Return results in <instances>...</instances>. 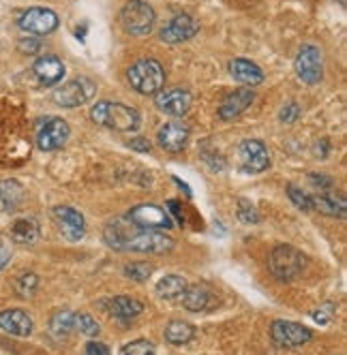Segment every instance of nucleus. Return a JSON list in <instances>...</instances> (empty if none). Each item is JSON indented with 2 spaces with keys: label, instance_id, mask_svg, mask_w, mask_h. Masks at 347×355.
I'll return each instance as SVG.
<instances>
[{
  "label": "nucleus",
  "instance_id": "f03ea898",
  "mask_svg": "<svg viewBox=\"0 0 347 355\" xmlns=\"http://www.w3.org/2000/svg\"><path fill=\"white\" fill-rule=\"evenodd\" d=\"M90 118L116 131H135L139 126V114L135 107H129L125 103H114V101H99L90 110Z\"/></svg>",
  "mask_w": 347,
  "mask_h": 355
},
{
  "label": "nucleus",
  "instance_id": "2eb2a0df",
  "mask_svg": "<svg viewBox=\"0 0 347 355\" xmlns=\"http://www.w3.org/2000/svg\"><path fill=\"white\" fill-rule=\"evenodd\" d=\"M240 161H242V169L249 173H260L268 167L270 157L268 150L262 141L257 139H246L240 144Z\"/></svg>",
  "mask_w": 347,
  "mask_h": 355
},
{
  "label": "nucleus",
  "instance_id": "cd10ccee",
  "mask_svg": "<svg viewBox=\"0 0 347 355\" xmlns=\"http://www.w3.org/2000/svg\"><path fill=\"white\" fill-rule=\"evenodd\" d=\"M73 319H76V315L69 313V311L56 313V315L52 317V323H49V327H52V334H54L56 338L67 336V334L71 332V329L76 327V325H73Z\"/></svg>",
  "mask_w": 347,
  "mask_h": 355
},
{
  "label": "nucleus",
  "instance_id": "a211bd4d",
  "mask_svg": "<svg viewBox=\"0 0 347 355\" xmlns=\"http://www.w3.org/2000/svg\"><path fill=\"white\" fill-rule=\"evenodd\" d=\"M33 71L43 86H54L65 78V64L56 56H41L35 60Z\"/></svg>",
  "mask_w": 347,
  "mask_h": 355
},
{
  "label": "nucleus",
  "instance_id": "9d476101",
  "mask_svg": "<svg viewBox=\"0 0 347 355\" xmlns=\"http://www.w3.org/2000/svg\"><path fill=\"white\" fill-rule=\"evenodd\" d=\"M19 28L31 35H49L58 28V15L54 11L41 9V7L28 9L19 17Z\"/></svg>",
  "mask_w": 347,
  "mask_h": 355
},
{
  "label": "nucleus",
  "instance_id": "ea45409f",
  "mask_svg": "<svg viewBox=\"0 0 347 355\" xmlns=\"http://www.w3.org/2000/svg\"><path fill=\"white\" fill-rule=\"evenodd\" d=\"M129 146H131L133 150H142V152H148V150H151V144H148L146 139H131Z\"/></svg>",
  "mask_w": 347,
  "mask_h": 355
},
{
  "label": "nucleus",
  "instance_id": "0eeeda50",
  "mask_svg": "<svg viewBox=\"0 0 347 355\" xmlns=\"http://www.w3.org/2000/svg\"><path fill=\"white\" fill-rule=\"evenodd\" d=\"M296 75L298 80L313 86L324 75V64H321V52L315 45H303L298 56H296Z\"/></svg>",
  "mask_w": 347,
  "mask_h": 355
},
{
  "label": "nucleus",
  "instance_id": "20e7f679",
  "mask_svg": "<svg viewBox=\"0 0 347 355\" xmlns=\"http://www.w3.org/2000/svg\"><path fill=\"white\" fill-rule=\"evenodd\" d=\"M305 263H307V259L303 252L289 244L275 246L268 257L270 272L275 274L279 281H291V278H296L305 270Z\"/></svg>",
  "mask_w": 347,
  "mask_h": 355
},
{
  "label": "nucleus",
  "instance_id": "f3484780",
  "mask_svg": "<svg viewBox=\"0 0 347 355\" xmlns=\"http://www.w3.org/2000/svg\"><path fill=\"white\" fill-rule=\"evenodd\" d=\"M255 92L251 88H240L230 92L226 98L221 101V107H219V118L221 120H234L240 114H244V110L253 103Z\"/></svg>",
  "mask_w": 347,
  "mask_h": 355
},
{
  "label": "nucleus",
  "instance_id": "c756f323",
  "mask_svg": "<svg viewBox=\"0 0 347 355\" xmlns=\"http://www.w3.org/2000/svg\"><path fill=\"white\" fill-rule=\"evenodd\" d=\"M120 355H155V345L148 340H133L120 349Z\"/></svg>",
  "mask_w": 347,
  "mask_h": 355
},
{
  "label": "nucleus",
  "instance_id": "7ed1b4c3",
  "mask_svg": "<svg viewBox=\"0 0 347 355\" xmlns=\"http://www.w3.org/2000/svg\"><path fill=\"white\" fill-rule=\"evenodd\" d=\"M129 86L139 94H157L163 90L165 84V71L153 58H142L127 71Z\"/></svg>",
  "mask_w": 347,
  "mask_h": 355
},
{
  "label": "nucleus",
  "instance_id": "473e14b6",
  "mask_svg": "<svg viewBox=\"0 0 347 355\" xmlns=\"http://www.w3.org/2000/svg\"><path fill=\"white\" fill-rule=\"evenodd\" d=\"M287 195H289V199H291L294 204L298 206L301 210L311 212V199H309V195H307L305 191H301L296 184H287Z\"/></svg>",
  "mask_w": 347,
  "mask_h": 355
},
{
  "label": "nucleus",
  "instance_id": "6e6552de",
  "mask_svg": "<svg viewBox=\"0 0 347 355\" xmlns=\"http://www.w3.org/2000/svg\"><path fill=\"white\" fill-rule=\"evenodd\" d=\"M270 334L275 338L277 345L294 349V347H303L305 343L311 340V329L301 325V323H294V321H275L270 327Z\"/></svg>",
  "mask_w": 347,
  "mask_h": 355
},
{
  "label": "nucleus",
  "instance_id": "1a4fd4ad",
  "mask_svg": "<svg viewBox=\"0 0 347 355\" xmlns=\"http://www.w3.org/2000/svg\"><path fill=\"white\" fill-rule=\"evenodd\" d=\"M129 220H133L135 225L139 227H146V230H157V232H165V230H171V216L159 208V206H153V204H142V206H135L133 210H129L127 214Z\"/></svg>",
  "mask_w": 347,
  "mask_h": 355
},
{
  "label": "nucleus",
  "instance_id": "72a5a7b5",
  "mask_svg": "<svg viewBox=\"0 0 347 355\" xmlns=\"http://www.w3.org/2000/svg\"><path fill=\"white\" fill-rule=\"evenodd\" d=\"M238 218L242 220V223H257L260 220V216H257V212H255V208L249 204L246 199H240L238 201Z\"/></svg>",
  "mask_w": 347,
  "mask_h": 355
},
{
  "label": "nucleus",
  "instance_id": "f8f14e48",
  "mask_svg": "<svg viewBox=\"0 0 347 355\" xmlns=\"http://www.w3.org/2000/svg\"><path fill=\"white\" fill-rule=\"evenodd\" d=\"M155 103L161 114L171 116V118H180L191 110V94L183 88L161 90V92H157Z\"/></svg>",
  "mask_w": 347,
  "mask_h": 355
},
{
  "label": "nucleus",
  "instance_id": "f704fd0d",
  "mask_svg": "<svg viewBox=\"0 0 347 355\" xmlns=\"http://www.w3.org/2000/svg\"><path fill=\"white\" fill-rule=\"evenodd\" d=\"M9 259H11V244L7 238L0 236V270L9 263Z\"/></svg>",
  "mask_w": 347,
  "mask_h": 355
},
{
  "label": "nucleus",
  "instance_id": "ddd939ff",
  "mask_svg": "<svg viewBox=\"0 0 347 355\" xmlns=\"http://www.w3.org/2000/svg\"><path fill=\"white\" fill-rule=\"evenodd\" d=\"M69 124L60 118H49L37 133V144L41 150L49 152V150H58L67 144L69 139Z\"/></svg>",
  "mask_w": 347,
  "mask_h": 355
},
{
  "label": "nucleus",
  "instance_id": "e433bc0d",
  "mask_svg": "<svg viewBox=\"0 0 347 355\" xmlns=\"http://www.w3.org/2000/svg\"><path fill=\"white\" fill-rule=\"evenodd\" d=\"M298 114H301L298 105H296V103H289L287 107H283V112H281V120H283V122H294L296 118H298Z\"/></svg>",
  "mask_w": 347,
  "mask_h": 355
},
{
  "label": "nucleus",
  "instance_id": "58836bf2",
  "mask_svg": "<svg viewBox=\"0 0 347 355\" xmlns=\"http://www.w3.org/2000/svg\"><path fill=\"white\" fill-rule=\"evenodd\" d=\"M19 49L24 54H35L39 49V41L37 39H22L19 41Z\"/></svg>",
  "mask_w": 347,
  "mask_h": 355
},
{
  "label": "nucleus",
  "instance_id": "c9c22d12",
  "mask_svg": "<svg viewBox=\"0 0 347 355\" xmlns=\"http://www.w3.org/2000/svg\"><path fill=\"white\" fill-rule=\"evenodd\" d=\"M86 355H110V349H108V345H103V343H88L86 345Z\"/></svg>",
  "mask_w": 347,
  "mask_h": 355
},
{
  "label": "nucleus",
  "instance_id": "4c0bfd02",
  "mask_svg": "<svg viewBox=\"0 0 347 355\" xmlns=\"http://www.w3.org/2000/svg\"><path fill=\"white\" fill-rule=\"evenodd\" d=\"M332 313H335V306H332V304H326V306L321 309V311H315V321L317 323H328Z\"/></svg>",
  "mask_w": 347,
  "mask_h": 355
},
{
  "label": "nucleus",
  "instance_id": "f257e3e1",
  "mask_svg": "<svg viewBox=\"0 0 347 355\" xmlns=\"http://www.w3.org/2000/svg\"><path fill=\"white\" fill-rule=\"evenodd\" d=\"M103 238L108 246L122 252H151V255H163L174 248V238L165 232L146 230V227L135 225L127 216H118L110 220L103 230Z\"/></svg>",
  "mask_w": 347,
  "mask_h": 355
},
{
  "label": "nucleus",
  "instance_id": "b1692460",
  "mask_svg": "<svg viewBox=\"0 0 347 355\" xmlns=\"http://www.w3.org/2000/svg\"><path fill=\"white\" fill-rule=\"evenodd\" d=\"M187 281L183 276H176V274H169V276H163L161 281L157 283L155 291L159 297L163 300H176V297H183V293L187 291Z\"/></svg>",
  "mask_w": 347,
  "mask_h": 355
},
{
  "label": "nucleus",
  "instance_id": "393cba45",
  "mask_svg": "<svg viewBox=\"0 0 347 355\" xmlns=\"http://www.w3.org/2000/svg\"><path fill=\"white\" fill-rule=\"evenodd\" d=\"M11 236L19 244H35L39 238V223L35 218H17L11 227Z\"/></svg>",
  "mask_w": 347,
  "mask_h": 355
},
{
  "label": "nucleus",
  "instance_id": "a878e982",
  "mask_svg": "<svg viewBox=\"0 0 347 355\" xmlns=\"http://www.w3.org/2000/svg\"><path fill=\"white\" fill-rule=\"evenodd\" d=\"M24 189L15 180L0 182V212H11L19 206Z\"/></svg>",
  "mask_w": 347,
  "mask_h": 355
},
{
  "label": "nucleus",
  "instance_id": "dca6fc26",
  "mask_svg": "<svg viewBox=\"0 0 347 355\" xmlns=\"http://www.w3.org/2000/svg\"><path fill=\"white\" fill-rule=\"evenodd\" d=\"M189 126L185 122H178V120H171V122H165L159 133H157V141L163 150L167 152H180L185 146H187V139H189Z\"/></svg>",
  "mask_w": 347,
  "mask_h": 355
},
{
  "label": "nucleus",
  "instance_id": "2f4dec72",
  "mask_svg": "<svg viewBox=\"0 0 347 355\" xmlns=\"http://www.w3.org/2000/svg\"><path fill=\"white\" fill-rule=\"evenodd\" d=\"M39 281H37V276L35 274H24L17 278V283H15V289L22 297H31L37 289Z\"/></svg>",
  "mask_w": 347,
  "mask_h": 355
},
{
  "label": "nucleus",
  "instance_id": "c85d7f7f",
  "mask_svg": "<svg viewBox=\"0 0 347 355\" xmlns=\"http://www.w3.org/2000/svg\"><path fill=\"white\" fill-rule=\"evenodd\" d=\"M151 274H153V268L148 266V263H144V261H135V263H129L125 268V276H129L131 281H137V283L148 281Z\"/></svg>",
  "mask_w": 347,
  "mask_h": 355
},
{
  "label": "nucleus",
  "instance_id": "412c9836",
  "mask_svg": "<svg viewBox=\"0 0 347 355\" xmlns=\"http://www.w3.org/2000/svg\"><path fill=\"white\" fill-rule=\"evenodd\" d=\"M0 327L13 336H28L33 332V321L24 311L13 309V311L0 313Z\"/></svg>",
  "mask_w": 347,
  "mask_h": 355
},
{
  "label": "nucleus",
  "instance_id": "5701e85b",
  "mask_svg": "<svg viewBox=\"0 0 347 355\" xmlns=\"http://www.w3.org/2000/svg\"><path fill=\"white\" fill-rule=\"evenodd\" d=\"M309 199H311V210H317L328 216H345V199L343 197L321 193V195H309Z\"/></svg>",
  "mask_w": 347,
  "mask_h": 355
},
{
  "label": "nucleus",
  "instance_id": "423d86ee",
  "mask_svg": "<svg viewBox=\"0 0 347 355\" xmlns=\"http://www.w3.org/2000/svg\"><path fill=\"white\" fill-rule=\"evenodd\" d=\"M96 92V84L90 82L88 78H78V80H71L65 86H60L54 92V103L60 107H80L84 103L94 96Z\"/></svg>",
  "mask_w": 347,
  "mask_h": 355
},
{
  "label": "nucleus",
  "instance_id": "39448f33",
  "mask_svg": "<svg viewBox=\"0 0 347 355\" xmlns=\"http://www.w3.org/2000/svg\"><path fill=\"white\" fill-rule=\"evenodd\" d=\"M120 19L127 33L135 37H144L153 31L157 15H155V9L148 3H144V0H129V3L122 7Z\"/></svg>",
  "mask_w": 347,
  "mask_h": 355
},
{
  "label": "nucleus",
  "instance_id": "aec40b11",
  "mask_svg": "<svg viewBox=\"0 0 347 355\" xmlns=\"http://www.w3.org/2000/svg\"><path fill=\"white\" fill-rule=\"evenodd\" d=\"M214 293L206 287V285H193L187 287V291L183 293V304L187 311L193 313H202V311H210L214 304Z\"/></svg>",
  "mask_w": 347,
  "mask_h": 355
},
{
  "label": "nucleus",
  "instance_id": "7c9ffc66",
  "mask_svg": "<svg viewBox=\"0 0 347 355\" xmlns=\"http://www.w3.org/2000/svg\"><path fill=\"white\" fill-rule=\"evenodd\" d=\"M73 325H76L80 332L86 334V336H96L99 334V323L86 313H78L76 319H73Z\"/></svg>",
  "mask_w": 347,
  "mask_h": 355
},
{
  "label": "nucleus",
  "instance_id": "9b49d317",
  "mask_svg": "<svg viewBox=\"0 0 347 355\" xmlns=\"http://www.w3.org/2000/svg\"><path fill=\"white\" fill-rule=\"evenodd\" d=\"M200 31V24L197 19H193L191 15L187 13H180V15H174L161 31V41L163 43H185L189 39H193Z\"/></svg>",
  "mask_w": 347,
  "mask_h": 355
},
{
  "label": "nucleus",
  "instance_id": "bb28decb",
  "mask_svg": "<svg viewBox=\"0 0 347 355\" xmlns=\"http://www.w3.org/2000/svg\"><path fill=\"white\" fill-rule=\"evenodd\" d=\"M195 336V327L187 321H171L165 327V340L171 345H187Z\"/></svg>",
  "mask_w": 347,
  "mask_h": 355
},
{
  "label": "nucleus",
  "instance_id": "6ab92c4d",
  "mask_svg": "<svg viewBox=\"0 0 347 355\" xmlns=\"http://www.w3.org/2000/svg\"><path fill=\"white\" fill-rule=\"evenodd\" d=\"M230 73H232V78L244 86H257L264 82V71L251 62V60H246V58H236L230 62Z\"/></svg>",
  "mask_w": 347,
  "mask_h": 355
},
{
  "label": "nucleus",
  "instance_id": "4468645a",
  "mask_svg": "<svg viewBox=\"0 0 347 355\" xmlns=\"http://www.w3.org/2000/svg\"><path fill=\"white\" fill-rule=\"evenodd\" d=\"M54 218H56L60 232H62V236L67 240L78 242V240L84 238V234H86V220H84V216L76 208L58 206V208H54Z\"/></svg>",
  "mask_w": 347,
  "mask_h": 355
},
{
  "label": "nucleus",
  "instance_id": "4be33fe9",
  "mask_svg": "<svg viewBox=\"0 0 347 355\" xmlns=\"http://www.w3.org/2000/svg\"><path fill=\"white\" fill-rule=\"evenodd\" d=\"M108 311L116 319H125L127 321V319H135L144 311V304L139 300H135V297H129V295H118V297L110 300Z\"/></svg>",
  "mask_w": 347,
  "mask_h": 355
}]
</instances>
